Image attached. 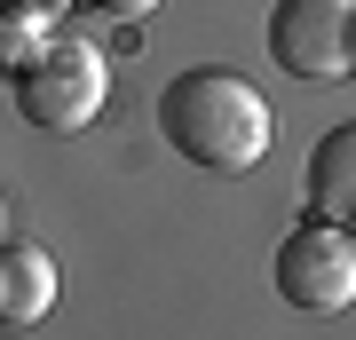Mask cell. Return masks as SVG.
I'll use <instances>...</instances> for the list:
<instances>
[{
  "instance_id": "6da1fadb",
  "label": "cell",
  "mask_w": 356,
  "mask_h": 340,
  "mask_svg": "<svg viewBox=\"0 0 356 340\" xmlns=\"http://www.w3.org/2000/svg\"><path fill=\"white\" fill-rule=\"evenodd\" d=\"M159 135L198 175H245L269 151V103L222 63H191L159 88Z\"/></svg>"
},
{
  "instance_id": "7a4b0ae2",
  "label": "cell",
  "mask_w": 356,
  "mask_h": 340,
  "mask_svg": "<svg viewBox=\"0 0 356 340\" xmlns=\"http://www.w3.org/2000/svg\"><path fill=\"white\" fill-rule=\"evenodd\" d=\"M103 95H111V72H103L95 40H79V32H48L40 56L16 72V111L40 135H79L103 111Z\"/></svg>"
},
{
  "instance_id": "3957f363",
  "label": "cell",
  "mask_w": 356,
  "mask_h": 340,
  "mask_svg": "<svg viewBox=\"0 0 356 340\" xmlns=\"http://www.w3.org/2000/svg\"><path fill=\"white\" fill-rule=\"evenodd\" d=\"M269 285L309 316H341L356 301V229L317 222V214L293 222L277 238V253H269Z\"/></svg>"
},
{
  "instance_id": "277c9868",
  "label": "cell",
  "mask_w": 356,
  "mask_h": 340,
  "mask_svg": "<svg viewBox=\"0 0 356 340\" xmlns=\"http://www.w3.org/2000/svg\"><path fill=\"white\" fill-rule=\"evenodd\" d=\"M269 56L285 79H348L356 72V0H277L269 8Z\"/></svg>"
},
{
  "instance_id": "5b68a950",
  "label": "cell",
  "mask_w": 356,
  "mask_h": 340,
  "mask_svg": "<svg viewBox=\"0 0 356 340\" xmlns=\"http://www.w3.org/2000/svg\"><path fill=\"white\" fill-rule=\"evenodd\" d=\"M301 206H309L317 222H341V229H356V119H348V127H332L317 151H309Z\"/></svg>"
},
{
  "instance_id": "8992f818",
  "label": "cell",
  "mask_w": 356,
  "mask_h": 340,
  "mask_svg": "<svg viewBox=\"0 0 356 340\" xmlns=\"http://www.w3.org/2000/svg\"><path fill=\"white\" fill-rule=\"evenodd\" d=\"M56 309V261L40 245H0V325H40Z\"/></svg>"
},
{
  "instance_id": "52a82bcc",
  "label": "cell",
  "mask_w": 356,
  "mask_h": 340,
  "mask_svg": "<svg viewBox=\"0 0 356 340\" xmlns=\"http://www.w3.org/2000/svg\"><path fill=\"white\" fill-rule=\"evenodd\" d=\"M56 24H40V16H24V8H0V79H16L24 63L40 56V40H48Z\"/></svg>"
},
{
  "instance_id": "ba28073f",
  "label": "cell",
  "mask_w": 356,
  "mask_h": 340,
  "mask_svg": "<svg viewBox=\"0 0 356 340\" xmlns=\"http://www.w3.org/2000/svg\"><path fill=\"white\" fill-rule=\"evenodd\" d=\"M0 8H24V16H40V24H56V16L72 8V0H0Z\"/></svg>"
},
{
  "instance_id": "9c48e42d",
  "label": "cell",
  "mask_w": 356,
  "mask_h": 340,
  "mask_svg": "<svg viewBox=\"0 0 356 340\" xmlns=\"http://www.w3.org/2000/svg\"><path fill=\"white\" fill-rule=\"evenodd\" d=\"M95 8H111V16H143V8H159V0H95Z\"/></svg>"
}]
</instances>
